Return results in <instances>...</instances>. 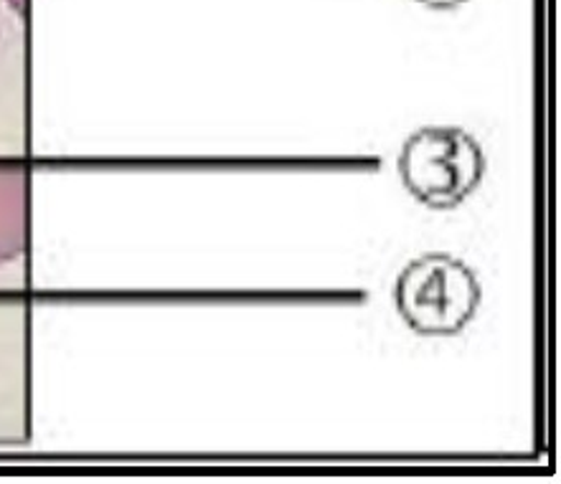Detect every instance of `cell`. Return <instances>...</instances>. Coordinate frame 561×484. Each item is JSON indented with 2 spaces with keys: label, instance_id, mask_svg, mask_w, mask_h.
I'll return each mask as SVG.
<instances>
[{
  "label": "cell",
  "instance_id": "cell-1",
  "mask_svg": "<svg viewBox=\"0 0 561 484\" xmlns=\"http://www.w3.org/2000/svg\"><path fill=\"white\" fill-rule=\"evenodd\" d=\"M404 191L430 211H455L480 188L488 155L472 132L458 125H424L404 137L397 155Z\"/></svg>",
  "mask_w": 561,
  "mask_h": 484
},
{
  "label": "cell",
  "instance_id": "cell-2",
  "mask_svg": "<svg viewBox=\"0 0 561 484\" xmlns=\"http://www.w3.org/2000/svg\"><path fill=\"white\" fill-rule=\"evenodd\" d=\"M483 285L460 256L422 254L394 281V308L404 325L424 337L460 335L478 318Z\"/></svg>",
  "mask_w": 561,
  "mask_h": 484
},
{
  "label": "cell",
  "instance_id": "cell-3",
  "mask_svg": "<svg viewBox=\"0 0 561 484\" xmlns=\"http://www.w3.org/2000/svg\"><path fill=\"white\" fill-rule=\"evenodd\" d=\"M31 241V185L19 165L0 163V269L26 260Z\"/></svg>",
  "mask_w": 561,
  "mask_h": 484
},
{
  "label": "cell",
  "instance_id": "cell-4",
  "mask_svg": "<svg viewBox=\"0 0 561 484\" xmlns=\"http://www.w3.org/2000/svg\"><path fill=\"white\" fill-rule=\"evenodd\" d=\"M416 3H422L424 8H432V11H455V8L465 5L468 0H416Z\"/></svg>",
  "mask_w": 561,
  "mask_h": 484
}]
</instances>
